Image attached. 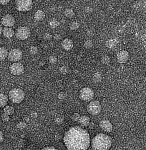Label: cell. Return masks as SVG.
<instances>
[{
	"instance_id": "obj_24",
	"label": "cell",
	"mask_w": 146,
	"mask_h": 150,
	"mask_svg": "<svg viewBox=\"0 0 146 150\" xmlns=\"http://www.w3.org/2000/svg\"><path fill=\"white\" fill-rule=\"evenodd\" d=\"M1 117L2 120L4 122L8 121L9 120V115L4 113L2 114Z\"/></svg>"
},
{
	"instance_id": "obj_26",
	"label": "cell",
	"mask_w": 146,
	"mask_h": 150,
	"mask_svg": "<svg viewBox=\"0 0 146 150\" xmlns=\"http://www.w3.org/2000/svg\"><path fill=\"white\" fill-rule=\"evenodd\" d=\"M92 45V42L89 40L86 41L84 43V46L86 48H89Z\"/></svg>"
},
{
	"instance_id": "obj_27",
	"label": "cell",
	"mask_w": 146,
	"mask_h": 150,
	"mask_svg": "<svg viewBox=\"0 0 146 150\" xmlns=\"http://www.w3.org/2000/svg\"><path fill=\"white\" fill-rule=\"evenodd\" d=\"M52 38V35L49 33H45L43 35L44 38L46 40H49Z\"/></svg>"
},
{
	"instance_id": "obj_28",
	"label": "cell",
	"mask_w": 146,
	"mask_h": 150,
	"mask_svg": "<svg viewBox=\"0 0 146 150\" xmlns=\"http://www.w3.org/2000/svg\"><path fill=\"white\" fill-rule=\"evenodd\" d=\"M42 150H58L57 149L52 146H47L42 149Z\"/></svg>"
},
{
	"instance_id": "obj_8",
	"label": "cell",
	"mask_w": 146,
	"mask_h": 150,
	"mask_svg": "<svg viewBox=\"0 0 146 150\" xmlns=\"http://www.w3.org/2000/svg\"><path fill=\"white\" fill-rule=\"evenodd\" d=\"M9 70L12 74L15 76H19L24 72V68L21 63L20 62H15L10 66Z\"/></svg>"
},
{
	"instance_id": "obj_6",
	"label": "cell",
	"mask_w": 146,
	"mask_h": 150,
	"mask_svg": "<svg viewBox=\"0 0 146 150\" xmlns=\"http://www.w3.org/2000/svg\"><path fill=\"white\" fill-rule=\"evenodd\" d=\"M101 108L100 103L98 101L91 102L88 104L87 107L88 112L93 116L99 115L101 112Z\"/></svg>"
},
{
	"instance_id": "obj_30",
	"label": "cell",
	"mask_w": 146,
	"mask_h": 150,
	"mask_svg": "<svg viewBox=\"0 0 146 150\" xmlns=\"http://www.w3.org/2000/svg\"><path fill=\"white\" fill-rule=\"evenodd\" d=\"M109 61V59L108 57H105L102 59L103 62L104 64H107L108 63Z\"/></svg>"
},
{
	"instance_id": "obj_25",
	"label": "cell",
	"mask_w": 146,
	"mask_h": 150,
	"mask_svg": "<svg viewBox=\"0 0 146 150\" xmlns=\"http://www.w3.org/2000/svg\"><path fill=\"white\" fill-rule=\"evenodd\" d=\"M49 60L51 63L53 64L56 63L57 62V58L55 56L51 55L49 57Z\"/></svg>"
},
{
	"instance_id": "obj_4",
	"label": "cell",
	"mask_w": 146,
	"mask_h": 150,
	"mask_svg": "<svg viewBox=\"0 0 146 150\" xmlns=\"http://www.w3.org/2000/svg\"><path fill=\"white\" fill-rule=\"evenodd\" d=\"M33 5L32 1L31 0H18L15 2V8L19 11H29L32 8Z\"/></svg>"
},
{
	"instance_id": "obj_15",
	"label": "cell",
	"mask_w": 146,
	"mask_h": 150,
	"mask_svg": "<svg viewBox=\"0 0 146 150\" xmlns=\"http://www.w3.org/2000/svg\"><path fill=\"white\" fill-rule=\"evenodd\" d=\"M45 14L44 12L40 10H38L35 13L34 18L37 21H42L45 17Z\"/></svg>"
},
{
	"instance_id": "obj_22",
	"label": "cell",
	"mask_w": 146,
	"mask_h": 150,
	"mask_svg": "<svg viewBox=\"0 0 146 150\" xmlns=\"http://www.w3.org/2000/svg\"><path fill=\"white\" fill-rule=\"evenodd\" d=\"M29 52L32 55H35L38 52V49L35 46H31L29 49Z\"/></svg>"
},
{
	"instance_id": "obj_2",
	"label": "cell",
	"mask_w": 146,
	"mask_h": 150,
	"mask_svg": "<svg viewBox=\"0 0 146 150\" xmlns=\"http://www.w3.org/2000/svg\"><path fill=\"white\" fill-rule=\"evenodd\" d=\"M91 144L93 150H109L112 146V140L107 134L99 133L93 138Z\"/></svg>"
},
{
	"instance_id": "obj_1",
	"label": "cell",
	"mask_w": 146,
	"mask_h": 150,
	"mask_svg": "<svg viewBox=\"0 0 146 150\" xmlns=\"http://www.w3.org/2000/svg\"><path fill=\"white\" fill-rule=\"evenodd\" d=\"M63 140L68 150H86L90 144L89 133L79 126L70 128L65 133Z\"/></svg>"
},
{
	"instance_id": "obj_17",
	"label": "cell",
	"mask_w": 146,
	"mask_h": 150,
	"mask_svg": "<svg viewBox=\"0 0 146 150\" xmlns=\"http://www.w3.org/2000/svg\"><path fill=\"white\" fill-rule=\"evenodd\" d=\"M7 50L4 47H0V60L2 61L4 60L7 57L8 55Z\"/></svg>"
},
{
	"instance_id": "obj_11",
	"label": "cell",
	"mask_w": 146,
	"mask_h": 150,
	"mask_svg": "<svg viewBox=\"0 0 146 150\" xmlns=\"http://www.w3.org/2000/svg\"><path fill=\"white\" fill-rule=\"evenodd\" d=\"M101 128L104 132L109 133L112 130L113 126L111 122L107 120H102L99 123Z\"/></svg>"
},
{
	"instance_id": "obj_16",
	"label": "cell",
	"mask_w": 146,
	"mask_h": 150,
	"mask_svg": "<svg viewBox=\"0 0 146 150\" xmlns=\"http://www.w3.org/2000/svg\"><path fill=\"white\" fill-rule=\"evenodd\" d=\"M8 100V97L7 96L3 93H0V107H3L6 105Z\"/></svg>"
},
{
	"instance_id": "obj_5",
	"label": "cell",
	"mask_w": 146,
	"mask_h": 150,
	"mask_svg": "<svg viewBox=\"0 0 146 150\" xmlns=\"http://www.w3.org/2000/svg\"><path fill=\"white\" fill-rule=\"evenodd\" d=\"M94 96L93 90L88 87L82 88L80 91L79 97L81 100L85 102H89L93 98Z\"/></svg>"
},
{
	"instance_id": "obj_31",
	"label": "cell",
	"mask_w": 146,
	"mask_h": 150,
	"mask_svg": "<svg viewBox=\"0 0 146 150\" xmlns=\"http://www.w3.org/2000/svg\"><path fill=\"white\" fill-rule=\"evenodd\" d=\"M4 139V135L2 132L0 130V144L3 141Z\"/></svg>"
},
{
	"instance_id": "obj_9",
	"label": "cell",
	"mask_w": 146,
	"mask_h": 150,
	"mask_svg": "<svg viewBox=\"0 0 146 150\" xmlns=\"http://www.w3.org/2000/svg\"><path fill=\"white\" fill-rule=\"evenodd\" d=\"M8 58L9 61L16 62L20 60L22 58V53L19 49L14 48L8 52Z\"/></svg>"
},
{
	"instance_id": "obj_29",
	"label": "cell",
	"mask_w": 146,
	"mask_h": 150,
	"mask_svg": "<svg viewBox=\"0 0 146 150\" xmlns=\"http://www.w3.org/2000/svg\"><path fill=\"white\" fill-rule=\"evenodd\" d=\"M9 0H0V4L4 5L8 4L10 2Z\"/></svg>"
},
{
	"instance_id": "obj_3",
	"label": "cell",
	"mask_w": 146,
	"mask_h": 150,
	"mask_svg": "<svg viewBox=\"0 0 146 150\" xmlns=\"http://www.w3.org/2000/svg\"><path fill=\"white\" fill-rule=\"evenodd\" d=\"M25 94L23 91L19 88L11 89L9 93V98L13 103H19L24 99Z\"/></svg>"
},
{
	"instance_id": "obj_12",
	"label": "cell",
	"mask_w": 146,
	"mask_h": 150,
	"mask_svg": "<svg viewBox=\"0 0 146 150\" xmlns=\"http://www.w3.org/2000/svg\"><path fill=\"white\" fill-rule=\"evenodd\" d=\"M61 45L62 48L66 51H69L72 49L74 46L72 40L68 38H65L61 42Z\"/></svg>"
},
{
	"instance_id": "obj_21",
	"label": "cell",
	"mask_w": 146,
	"mask_h": 150,
	"mask_svg": "<svg viewBox=\"0 0 146 150\" xmlns=\"http://www.w3.org/2000/svg\"><path fill=\"white\" fill-rule=\"evenodd\" d=\"M49 24L51 27L54 28H56L59 25V23L56 20H53L50 21Z\"/></svg>"
},
{
	"instance_id": "obj_10",
	"label": "cell",
	"mask_w": 146,
	"mask_h": 150,
	"mask_svg": "<svg viewBox=\"0 0 146 150\" xmlns=\"http://www.w3.org/2000/svg\"><path fill=\"white\" fill-rule=\"evenodd\" d=\"M1 22L4 26L10 27L14 25L15 21L14 17L11 15L8 14L4 16L1 18Z\"/></svg>"
},
{
	"instance_id": "obj_14",
	"label": "cell",
	"mask_w": 146,
	"mask_h": 150,
	"mask_svg": "<svg viewBox=\"0 0 146 150\" xmlns=\"http://www.w3.org/2000/svg\"><path fill=\"white\" fill-rule=\"evenodd\" d=\"M78 121L81 126H87L89 124L90 119L87 116L82 115L80 116Z\"/></svg>"
},
{
	"instance_id": "obj_13",
	"label": "cell",
	"mask_w": 146,
	"mask_h": 150,
	"mask_svg": "<svg viewBox=\"0 0 146 150\" xmlns=\"http://www.w3.org/2000/svg\"><path fill=\"white\" fill-rule=\"evenodd\" d=\"M2 33L4 36L8 38L12 37L14 34V30L11 28L8 27L4 28L2 30Z\"/></svg>"
},
{
	"instance_id": "obj_20",
	"label": "cell",
	"mask_w": 146,
	"mask_h": 150,
	"mask_svg": "<svg viewBox=\"0 0 146 150\" xmlns=\"http://www.w3.org/2000/svg\"><path fill=\"white\" fill-rule=\"evenodd\" d=\"M79 23L76 21L72 22L69 25V28L72 30H75L77 29L79 27Z\"/></svg>"
},
{
	"instance_id": "obj_19",
	"label": "cell",
	"mask_w": 146,
	"mask_h": 150,
	"mask_svg": "<svg viewBox=\"0 0 146 150\" xmlns=\"http://www.w3.org/2000/svg\"><path fill=\"white\" fill-rule=\"evenodd\" d=\"M65 15L68 18H71L74 15V13L73 10L70 8H67L64 11Z\"/></svg>"
},
{
	"instance_id": "obj_7",
	"label": "cell",
	"mask_w": 146,
	"mask_h": 150,
	"mask_svg": "<svg viewBox=\"0 0 146 150\" xmlns=\"http://www.w3.org/2000/svg\"><path fill=\"white\" fill-rule=\"evenodd\" d=\"M31 34L30 30L27 26L19 27L17 30L15 35L16 38L19 40H24L29 37Z\"/></svg>"
},
{
	"instance_id": "obj_33",
	"label": "cell",
	"mask_w": 146,
	"mask_h": 150,
	"mask_svg": "<svg viewBox=\"0 0 146 150\" xmlns=\"http://www.w3.org/2000/svg\"><path fill=\"white\" fill-rule=\"evenodd\" d=\"M85 10L86 12L89 13L92 11V8L89 7H87L85 8Z\"/></svg>"
},
{
	"instance_id": "obj_18",
	"label": "cell",
	"mask_w": 146,
	"mask_h": 150,
	"mask_svg": "<svg viewBox=\"0 0 146 150\" xmlns=\"http://www.w3.org/2000/svg\"><path fill=\"white\" fill-rule=\"evenodd\" d=\"M4 113L8 115H12L14 112V109L11 106L7 105L5 106L3 109Z\"/></svg>"
},
{
	"instance_id": "obj_32",
	"label": "cell",
	"mask_w": 146,
	"mask_h": 150,
	"mask_svg": "<svg viewBox=\"0 0 146 150\" xmlns=\"http://www.w3.org/2000/svg\"><path fill=\"white\" fill-rule=\"evenodd\" d=\"M54 38L55 39L59 40L60 39L61 36L57 34L54 35Z\"/></svg>"
},
{
	"instance_id": "obj_34",
	"label": "cell",
	"mask_w": 146,
	"mask_h": 150,
	"mask_svg": "<svg viewBox=\"0 0 146 150\" xmlns=\"http://www.w3.org/2000/svg\"><path fill=\"white\" fill-rule=\"evenodd\" d=\"M2 30H3V29H2V26L0 24V36L1 35V34L2 33Z\"/></svg>"
},
{
	"instance_id": "obj_23",
	"label": "cell",
	"mask_w": 146,
	"mask_h": 150,
	"mask_svg": "<svg viewBox=\"0 0 146 150\" xmlns=\"http://www.w3.org/2000/svg\"><path fill=\"white\" fill-rule=\"evenodd\" d=\"M80 117V116L78 113H74L72 115L71 119L73 121H78Z\"/></svg>"
}]
</instances>
